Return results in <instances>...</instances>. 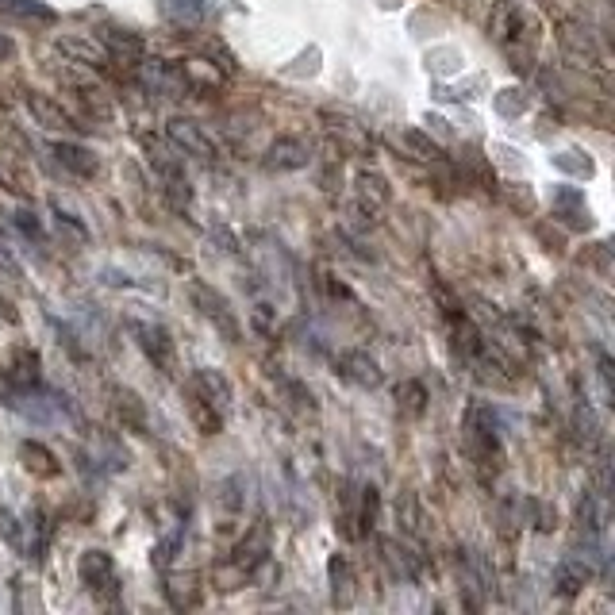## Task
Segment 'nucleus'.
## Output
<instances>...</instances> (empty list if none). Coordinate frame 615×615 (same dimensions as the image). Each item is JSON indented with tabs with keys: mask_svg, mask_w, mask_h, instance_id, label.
Here are the masks:
<instances>
[{
	"mask_svg": "<svg viewBox=\"0 0 615 615\" xmlns=\"http://www.w3.org/2000/svg\"><path fill=\"white\" fill-rule=\"evenodd\" d=\"M27 108H31V116L43 123V127H54V131H58V127H62V131L74 127V120H70V116L47 97H35V93H31V97H27Z\"/></svg>",
	"mask_w": 615,
	"mask_h": 615,
	"instance_id": "nucleus-9",
	"label": "nucleus"
},
{
	"mask_svg": "<svg viewBox=\"0 0 615 615\" xmlns=\"http://www.w3.org/2000/svg\"><path fill=\"white\" fill-rule=\"evenodd\" d=\"M12 50H16V47H12L8 39H0V58H12Z\"/></svg>",
	"mask_w": 615,
	"mask_h": 615,
	"instance_id": "nucleus-18",
	"label": "nucleus"
},
{
	"mask_svg": "<svg viewBox=\"0 0 615 615\" xmlns=\"http://www.w3.org/2000/svg\"><path fill=\"white\" fill-rule=\"evenodd\" d=\"M193 296H197V304H200V312L208 316L212 323H220L223 327V335L235 343L239 339V323H235V316H231V308H227V300H223L220 293H212L208 285H193Z\"/></svg>",
	"mask_w": 615,
	"mask_h": 615,
	"instance_id": "nucleus-2",
	"label": "nucleus"
},
{
	"mask_svg": "<svg viewBox=\"0 0 615 615\" xmlns=\"http://www.w3.org/2000/svg\"><path fill=\"white\" fill-rule=\"evenodd\" d=\"M131 331L139 335V343H143V350H147L150 358L158 362L162 369L173 366V343L170 335L162 331V327H154V323H131Z\"/></svg>",
	"mask_w": 615,
	"mask_h": 615,
	"instance_id": "nucleus-4",
	"label": "nucleus"
},
{
	"mask_svg": "<svg viewBox=\"0 0 615 615\" xmlns=\"http://www.w3.org/2000/svg\"><path fill=\"white\" fill-rule=\"evenodd\" d=\"M20 454H24V466L31 469V473H39V477H54V473H58L54 458H50L39 443H24L20 446Z\"/></svg>",
	"mask_w": 615,
	"mask_h": 615,
	"instance_id": "nucleus-12",
	"label": "nucleus"
},
{
	"mask_svg": "<svg viewBox=\"0 0 615 615\" xmlns=\"http://www.w3.org/2000/svg\"><path fill=\"white\" fill-rule=\"evenodd\" d=\"M170 139L185 154H197V158H216V143L204 135V127L193 120H170Z\"/></svg>",
	"mask_w": 615,
	"mask_h": 615,
	"instance_id": "nucleus-1",
	"label": "nucleus"
},
{
	"mask_svg": "<svg viewBox=\"0 0 615 615\" xmlns=\"http://www.w3.org/2000/svg\"><path fill=\"white\" fill-rule=\"evenodd\" d=\"M496 108H500L504 116H516V112H523V104H516V100H512V89H504V93H500Z\"/></svg>",
	"mask_w": 615,
	"mask_h": 615,
	"instance_id": "nucleus-16",
	"label": "nucleus"
},
{
	"mask_svg": "<svg viewBox=\"0 0 615 615\" xmlns=\"http://www.w3.org/2000/svg\"><path fill=\"white\" fill-rule=\"evenodd\" d=\"M589 562H581V558H569V562H562V569H558V585H562V592H577L585 581H589Z\"/></svg>",
	"mask_w": 615,
	"mask_h": 615,
	"instance_id": "nucleus-10",
	"label": "nucleus"
},
{
	"mask_svg": "<svg viewBox=\"0 0 615 615\" xmlns=\"http://www.w3.org/2000/svg\"><path fill=\"white\" fill-rule=\"evenodd\" d=\"M0 8L4 12H16L24 20H54V12H50L47 4H35V0H0Z\"/></svg>",
	"mask_w": 615,
	"mask_h": 615,
	"instance_id": "nucleus-13",
	"label": "nucleus"
},
{
	"mask_svg": "<svg viewBox=\"0 0 615 615\" xmlns=\"http://www.w3.org/2000/svg\"><path fill=\"white\" fill-rule=\"evenodd\" d=\"M20 227H24V235H35V239L43 235V231H39V220H35L31 212H20Z\"/></svg>",
	"mask_w": 615,
	"mask_h": 615,
	"instance_id": "nucleus-17",
	"label": "nucleus"
},
{
	"mask_svg": "<svg viewBox=\"0 0 615 615\" xmlns=\"http://www.w3.org/2000/svg\"><path fill=\"white\" fill-rule=\"evenodd\" d=\"M104 43L116 50V54H123L127 62H139L143 58V39L139 35H131V31H104Z\"/></svg>",
	"mask_w": 615,
	"mask_h": 615,
	"instance_id": "nucleus-11",
	"label": "nucleus"
},
{
	"mask_svg": "<svg viewBox=\"0 0 615 615\" xmlns=\"http://www.w3.org/2000/svg\"><path fill=\"white\" fill-rule=\"evenodd\" d=\"M339 373H343L346 381L362 385V389H373V385L381 381V369H377V362H373L369 354H362V350H350V354H343V358H339Z\"/></svg>",
	"mask_w": 615,
	"mask_h": 615,
	"instance_id": "nucleus-5",
	"label": "nucleus"
},
{
	"mask_svg": "<svg viewBox=\"0 0 615 615\" xmlns=\"http://www.w3.org/2000/svg\"><path fill=\"white\" fill-rule=\"evenodd\" d=\"M308 147L300 143V139H277L270 147V154H266V166L270 170H304L308 166Z\"/></svg>",
	"mask_w": 615,
	"mask_h": 615,
	"instance_id": "nucleus-6",
	"label": "nucleus"
},
{
	"mask_svg": "<svg viewBox=\"0 0 615 615\" xmlns=\"http://www.w3.org/2000/svg\"><path fill=\"white\" fill-rule=\"evenodd\" d=\"M554 166H558V170H569V173H592L589 158H573V150H566V154H554Z\"/></svg>",
	"mask_w": 615,
	"mask_h": 615,
	"instance_id": "nucleus-15",
	"label": "nucleus"
},
{
	"mask_svg": "<svg viewBox=\"0 0 615 615\" xmlns=\"http://www.w3.org/2000/svg\"><path fill=\"white\" fill-rule=\"evenodd\" d=\"M8 381H12V385H20V389H35V385H39V354H35V350H27V346H20V350L12 354Z\"/></svg>",
	"mask_w": 615,
	"mask_h": 615,
	"instance_id": "nucleus-7",
	"label": "nucleus"
},
{
	"mask_svg": "<svg viewBox=\"0 0 615 615\" xmlns=\"http://www.w3.org/2000/svg\"><path fill=\"white\" fill-rule=\"evenodd\" d=\"M58 50H66V54H81L85 62H104V50L89 47V43H81V39H58Z\"/></svg>",
	"mask_w": 615,
	"mask_h": 615,
	"instance_id": "nucleus-14",
	"label": "nucleus"
},
{
	"mask_svg": "<svg viewBox=\"0 0 615 615\" xmlns=\"http://www.w3.org/2000/svg\"><path fill=\"white\" fill-rule=\"evenodd\" d=\"M54 154H58V162H62L66 170L81 173V177H93V173H97V158H93L85 147H77V143H58Z\"/></svg>",
	"mask_w": 615,
	"mask_h": 615,
	"instance_id": "nucleus-8",
	"label": "nucleus"
},
{
	"mask_svg": "<svg viewBox=\"0 0 615 615\" xmlns=\"http://www.w3.org/2000/svg\"><path fill=\"white\" fill-rule=\"evenodd\" d=\"M81 581H85L93 592H100V596H108L112 585H116L112 558H108V554H100V550H89V554L81 558Z\"/></svg>",
	"mask_w": 615,
	"mask_h": 615,
	"instance_id": "nucleus-3",
	"label": "nucleus"
}]
</instances>
